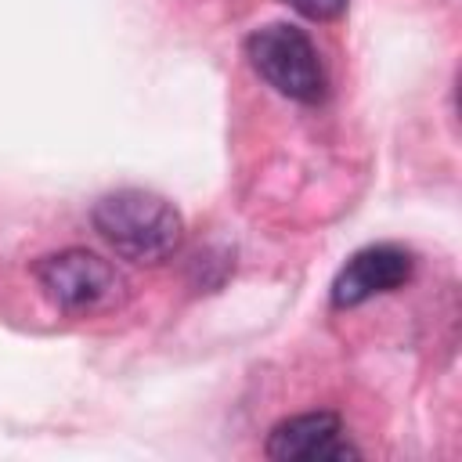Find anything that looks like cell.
Wrapping results in <instances>:
<instances>
[{
	"label": "cell",
	"instance_id": "6da1fadb",
	"mask_svg": "<svg viewBox=\"0 0 462 462\" xmlns=\"http://www.w3.org/2000/svg\"><path fill=\"white\" fill-rule=\"evenodd\" d=\"M94 231L130 263H162L184 242V220L173 202L144 188H119L94 202Z\"/></svg>",
	"mask_w": 462,
	"mask_h": 462
},
{
	"label": "cell",
	"instance_id": "7a4b0ae2",
	"mask_svg": "<svg viewBox=\"0 0 462 462\" xmlns=\"http://www.w3.org/2000/svg\"><path fill=\"white\" fill-rule=\"evenodd\" d=\"M43 296L65 314H101L123 303V274L90 249H61L32 267Z\"/></svg>",
	"mask_w": 462,
	"mask_h": 462
},
{
	"label": "cell",
	"instance_id": "3957f363",
	"mask_svg": "<svg viewBox=\"0 0 462 462\" xmlns=\"http://www.w3.org/2000/svg\"><path fill=\"white\" fill-rule=\"evenodd\" d=\"M245 58L278 94L303 101V105H314L325 97V69H321L318 47L310 43L303 29L271 22L249 32Z\"/></svg>",
	"mask_w": 462,
	"mask_h": 462
},
{
	"label": "cell",
	"instance_id": "277c9868",
	"mask_svg": "<svg viewBox=\"0 0 462 462\" xmlns=\"http://www.w3.org/2000/svg\"><path fill=\"white\" fill-rule=\"evenodd\" d=\"M267 455L278 462H343L361 451L346 440L336 411H307L278 422L267 433Z\"/></svg>",
	"mask_w": 462,
	"mask_h": 462
},
{
	"label": "cell",
	"instance_id": "5b68a950",
	"mask_svg": "<svg viewBox=\"0 0 462 462\" xmlns=\"http://www.w3.org/2000/svg\"><path fill=\"white\" fill-rule=\"evenodd\" d=\"M408 278H411V253L408 249L390 245V242L357 249L332 282V307H339V310L357 307V303L372 300L375 292L401 289Z\"/></svg>",
	"mask_w": 462,
	"mask_h": 462
},
{
	"label": "cell",
	"instance_id": "8992f818",
	"mask_svg": "<svg viewBox=\"0 0 462 462\" xmlns=\"http://www.w3.org/2000/svg\"><path fill=\"white\" fill-rule=\"evenodd\" d=\"M285 4L310 22H332L346 11V0H285Z\"/></svg>",
	"mask_w": 462,
	"mask_h": 462
}]
</instances>
